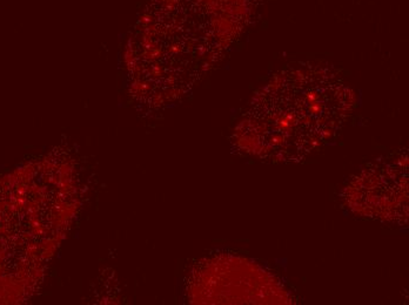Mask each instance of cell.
Masks as SVG:
<instances>
[{
  "instance_id": "6da1fadb",
  "label": "cell",
  "mask_w": 409,
  "mask_h": 305,
  "mask_svg": "<svg viewBox=\"0 0 409 305\" xmlns=\"http://www.w3.org/2000/svg\"><path fill=\"white\" fill-rule=\"evenodd\" d=\"M349 89L319 65L286 69L253 100L238 129L245 152L267 162H299L340 132Z\"/></svg>"
}]
</instances>
